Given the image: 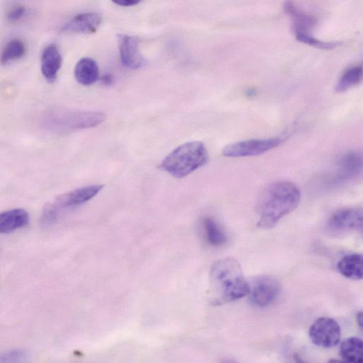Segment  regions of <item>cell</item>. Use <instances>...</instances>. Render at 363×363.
<instances>
[{"label": "cell", "instance_id": "obj_1", "mask_svg": "<svg viewBox=\"0 0 363 363\" xmlns=\"http://www.w3.org/2000/svg\"><path fill=\"white\" fill-rule=\"evenodd\" d=\"M250 285L240 263L234 258L215 262L210 272V301L214 306H223L249 295Z\"/></svg>", "mask_w": 363, "mask_h": 363}, {"label": "cell", "instance_id": "obj_2", "mask_svg": "<svg viewBox=\"0 0 363 363\" xmlns=\"http://www.w3.org/2000/svg\"><path fill=\"white\" fill-rule=\"evenodd\" d=\"M301 200L299 188L292 182H276L267 188L259 207L258 228L271 229L294 211Z\"/></svg>", "mask_w": 363, "mask_h": 363}, {"label": "cell", "instance_id": "obj_3", "mask_svg": "<svg viewBox=\"0 0 363 363\" xmlns=\"http://www.w3.org/2000/svg\"><path fill=\"white\" fill-rule=\"evenodd\" d=\"M209 154L201 141H189L175 148L162 161L161 168L176 178L185 177L205 166Z\"/></svg>", "mask_w": 363, "mask_h": 363}, {"label": "cell", "instance_id": "obj_4", "mask_svg": "<svg viewBox=\"0 0 363 363\" xmlns=\"http://www.w3.org/2000/svg\"><path fill=\"white\" fill-rule=\"evenodd\" d=\"M105 120V115L100 112L54 109L42 116L41 126L48 132L62 134L95 127Z\"/></svg>", "mask_w": 363, "mask_h": 363}, {"label": "cell", "instance_id": "obj_5", "mask_svg": "<svg viewBox=\"0 0 363 363\" xmlns=\"http://www.w3.org/2000/svg\"><path fill=\"white\" fill-rule=\"evenodd\" d=\"M103 188L101 185H92L76 189L57 197L46 205L42 222L49 225L56 222L60 215L67 209L82 205L96 197Z\"/></svg>", "mask_w": 363, "mask_h": 363}, {"label": "cell", "instance_id": "obj_6", "mask_svg": "<svg viewBox=\"0 0 363 363\" xmlns=\"http://www.w3.org/2000/svg\"><path fill=\"white\" fill-rule=\"evenodd\" d=\"M283 137L263 139H249L230 143L222 150V155L229 158L257 157L280 146Z\"/></svg>", "mask_w": 363, "mask_h": 363}, {"label": "cell", "instance_id": "obj_7", "mask_svg": "<svg viewBox=\"0 0 363 363\" xmlns=\"http://www.w3.org/2000/svg\"><path fill=\"white\" fill-rule=\"evenodd\" d=\"M309 336L311 342L317 346L333 348L337 346L341 341V326L333 318L321 317L310 326Z\"/></svg>", "mask_w": 363, "mask_h": 363}, {"label": "cell", "instance_id": "obj_8", "mask_svg": "<svg viewBox=\"0 0 363 363\" xmlns=\"http://www.w3.org/2000/svg\"><path fill=\"white\" fill-rule=\"evenodd\" d=\"M326 229L333 235H341L362 230V209L359 207L344 208L337 211L326 224Z\"/></svg>", "mask_w": 363, "mask_h": 363}, {"label": "cell", "instance_id": "obj_9", "mask_svg": "<svg viewBox=\"0 0 363 363\" xmlns=\"http://www.w3.org/2000/svg\"><path fill=\"white\" fill-rule=\"evenodd\" d=\"M281 284L274 277L261 276L250 285V301L253 306L265 308L272 305L281 292Z\"/></svg>", "mask_w": 363, "mask_h": 363}, {"label": "cell", "instance_id": "obj_10", "mask_svg": "<svg viewBox=\"0 0 363 363\" xmlns=\"http://www.w3.org/2000/svg\"><path fill=\"white\" fill-rule=\"evenodd\" d=\"M119 50L123 64L132 69H138L146 64V60L139 49V40L129 35H118Z\"/></svg>", "mask_w": 363, "mask_h": 363}, {"label": "cell", "instance_id": "obj_11", "mask_svg": "<svg viewBox=\"0 0 363 363\" xmlns=\"http://www.w3.org/2000/svg\"><path fill=\"white\" fill-rule=\"evenodd\" d=\"M335 179L338 182L352 180L362 175V156L357 152L343 155L337 164Z\"/></svg>", "mask_w": 363, "mask_h": 363}, {"label": "cell", "instance_id": "obj_12", "mask_svg": "<svg viewBox=\"0 0 363 363\" xmlns=\"http://www.w3.org/2000/svg\"><path fill=\"white\" fill-rule=\"evenodd\" d=\"M101 21V16L98 13H84L65 24L62 30L67 33L91 34L98 30Z\"/></svg>", "mask_w": 363, "mask_h": 363}, {"label": "cell", "instance_id": "obj_13", "mask_svg": "<svg viewBox=\"0 0 363 363\" xmlns=\"http://www.w3.org/2000/svg\"><path fill=\"white\" fill-rule=\"evenodd\" d=\"M29 224V214L22 209H12L0 215V231L3 234H9L26 228Z\"/></svg>", "mask_w": 363, "mask_h": 363}, {"label": "cell", "instance_id": "obj_14", "mask_svg": "<svg viewBox=\"0 0 363 363\" xmlns=\"http://www.w3.org/2000/svg\"><path fill=\"white\" fill-rule=\"evenodd\" d=\"M62 64V58L57 47L54 44L48 46L42 56V71L48 82L56 80Z\"/></svg>", "mask_w": 363, "mask_h": 363}, {"label": "cell", "instance_id": "obj_15", "mask_svg": "<svg viewBox=\"0 0 363 363\" xmlns=\"http://www.w3.org/2000/svg\"><path fill=\"white\" fill-rule=\"evenodd\" d=\"M284 10L285 12L292 17L295 34L311 33V29H312L317 23L315 17L302 11L292 2L285 3Z\"/></svg>", "mask_w": 363, "mask_h": 363}, {"label": "cell", "instance_id": "obj_16", "mask_svg": "<svg viewBox=\"0 0 363 363\" xmlns=\"http://www.w3.org/2000/svg\"><path fill=\"white\" fill-rule=\"evenodd\" d=\"M202 230L206 242L213 247H221L228 242L227 235L213 218L206 216L202 220Z\"/></svg>", "mask_w": 363, "mask_h": 363}, {"label": "cell", "instance_id": "obj_17", "mask_svg": "<svg viewBox=\"0 0 363 363\" xmlns=\"http://www.w3.org/2000/svg\"><path fill=\"white\" fill-rule=\"evenodd\" d=\"M75 76L80 85L87 87L93 85L99 77L97 63L89 57L81 59L76 66Z\"/></svg>", "mask_w": 363, "mask_h": 363}, {"label": "cell", "instance_id": "obj_18", "mask_svg": "<svg viewBox=\"0 0 363 363\" xmlns=\"http://www.w3.org/2000/svg\"><path fill=\"white\" fill-rule=\"evenodd\" d=\"M339 272L351 280L362 278V256L360 254H349L344 256L337 265Z\"/></svg>", "mask_w": 363, "mask_h": 363}, {"label": "cell", "instance_id": "obj_19", "mask_svg": "<svg viewBox=\"0 0 363 363\" xmlns=\"http://www.w3.org/2000/svg\"><path fill=\"white\" fill-rule=\"evenodd\" d=\"M363 343L360 338L351 337L341 345L340 355L344 362H363Z\"/></svg>", "mask_w": 363, "mask_h": 363}, {"label": "cell", "instance_id": "obj_20", "mask_svg": "<svg viewBox=\"0 0 363 363\" xmlns=\"http://www.w3.org/2000/svg\"><path fill=\"white\" fill-rule=\"evenodd\" d=\"M362 79V67L361 64L347 68L337 82L335 90L342 93L359 85Z\"/></svg>", "mask_w": 363, "mask_h": 363}, {"label": "cell", "instance_id": "obj_21", "mask_svg": "<svg viewBox=\"0 0 363 363\" xmlns=\"http://www.w3.org/2000/svg\"><path fill=\"white\" fill-rule=\"evenodd\" d=\"M25 52L26 46L22 41L19 39L12 40L6 45L3 51L1 62L3 64H8L22 57Z\"/></svg>", "mask_w": 363, "mask_h": 363}, {"label": "cell", "instance_id": "obj_22", "mask_svg": "<svg viewBox=\"0 0 363 363\" xmlns=\"http://www.w3.org/2000/svg\"><path fill=\"white\" fill-rule=\"evenodd\" d=\"M298 41L310 46L322 49L332 50L341 45L340 42H325L319 41L314 37L311 33H297L295 34Z\"/></svg>", "mask_w": 363, "mask_h": 363}, {"label": "cell", "instance_id": "obj_23", "mask_svg": "<svg viewBox=\"0 0 363 363\" xmlns=\"http://www.w3.org/2000/svg\"><path fill=\"white\" fill-rule=\"evenodd\" d=\"M28 354L23 350H12L8 351L1 355L0 362H21L28 360Z\"/></svg>", "mask_w": 363, "mask_h": 363}, {"label": "cell", "instance_id": "obj_24", "mask_svg": "<svg viewBox=\"0 0 363 363\" xmlns=\"http://www.w3.org/2000/svg\"><path fill=\"white\" fill-rule=\"evenodd\" d=\"M26 9L24 6H15L10 10L8 14V19L9 21L15 23L19 21L24 15Z\"/></svg>", "mask_w": 363, "mask_h": 363}, {"label": "cell", "instance_id": "obj_25", "mask_svg": "<svg viewBox=\"0 0 363 363\" xmlns=\"http://www.w3.org/2000/svg\"><path fill=\"white\" fill-rule=\"evenodd\" d=\"M114 3L120 6L130 7L138 5L141 1L140 0H114Z\"/></svg>", "mask_w": 363, "mask_h": 363}, {"label": "cell", "instance_id": "obj_26", "mask_svg": "<svg viewBox=\"0 0 363 363\" xmlns=\"http://www.w3.org/2000/svg\"><path fill=\"white\" fill-rule=\"evenodd\" d=\"M101 82L105 86H112L114 85L115 80L112 75L106 74L103 77Z\"/></svg>", "mask_w": 363, "mask_h": 363}, {"label": "cell", "instance_id": "obj_27", "mask_svg": "<svg viewBox=\"0 0 363 363\" xmlns=\"http://www.w3.org/2000/svg\"><path fill=\"white\" fill-rule=\"evenodd\" d=\"M357 321L360 326V328L362 330V312H360L357 315Z\"/></svg>", "mask_w": 363, "mask_h": 363}]
</instances>
